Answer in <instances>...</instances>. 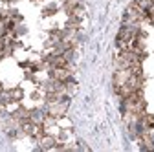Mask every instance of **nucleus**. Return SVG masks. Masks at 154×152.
Instances as JSON below:
<instances>
[{"label":"nucleus","mask_w":154,"mask_h":152,"mask_svg":"<svg viewBox=\"0 0 154 152\" xmlns=\"http://www.w3.org/2000/svg\"><path fill=\"white\" fill-rule=\"evenodd\" d=\"M48 116V110H46V105L42 106H35V108H29V121L35 123V125H42L44 119Z\"/></svg>","instance_id":"nucleus-1"},{"label":"nucleus","mask_w":154,"mask_h":152,"mask_svg":"<svg viewBox=\"0 0 154 152\" xmlns=\"http://www.w3.org/2000/svg\"><path fill=\"white\" fill-rule=\"evenodd\" d=\"M130 75H132V70H130V68H125V70H116V73H114V88L123 86V84L128 81Z\"/></svg>","instance_id":"nucleus-2"},{"label":"nucleus","mask_w":154,"mask_h":152,"mask_svg":"<svg viewBox=\"0 0 154 152\" xmlns=\"http://www.w3.org/2000/svg\"><path fill=\"white\" fill-rule=\"evenodd\" d=\"M55 145H57V136H53V134H42L38 138V147L42 150H51V148H55Z\"/></svg>","instance_id":"nucleus-3"},{"label":"nucleus","mask_w":154,"mask_h":152,"mask_svg":"<svg viewBox=\"0 0 154 152\" xmlns=\"http://www.w3.org/2000/svg\"><path fill=\"white\" fill-rule=\"evenodd\" d=\"M134 4H136L138 9H141L143 13H149L150 9H154V0H134Z\"/></svg>","instance_id":"nucleus-4"},{"label":"nucleus","mask_w":154,"mask_h":152,"mask_svg":"<svg viewBox=\"0 0 154 152\" xmlns=\"http://www.w3.org/2000/svg\"><path fill=\"white\" fill-rule=\"evenodd\" d=\"M9 96H11V101L13 103H20L24 99V90L20 86H17V88H11L9 90Z\"/></svg>","instance_id":"nucleus-5"},{"label":"nucleus","mask_w":154,"mask_h":152,"mask_svg":"<svg viewBox=\"0 0 154 152\" xmlns=\"http://www.w3.org/2000/svg\"><path fill=\"white\" fill-rule=\"evenodd\" d=\"M59 9H61V8H59V4L50 2V4H46V6L42 8V17H51V15H55Z\"/></svg>","instance_id":"nucleus-6"},{"label":"nucleus","mask_w":154,"mask_h":152,"mask_svg":"<svg viewBox=\"0 0 154 152\" xmlns=\"http://www.w3.org/2000/svg\"><path fill=\"white\" fill-rule=\"evenodd\" d=\"M8 28H6V22L2 20V18H0V39H4V37H8Z\"/></svg>","instance_id":"nucleus-7"},{"label":"nucleus","mask_w":154,"mask_h":152,"mask_svg":"<svg viewBox=\"0 0 154 152\" xmlns=\"http://www.w3.org/2000/svg\"><path fill=\"white\" fill-rule=\"evenodd\" d=\"M61 2H66V0H61Z\"/></svg>","instance_id":"nucleus-8"}]
</instances>
